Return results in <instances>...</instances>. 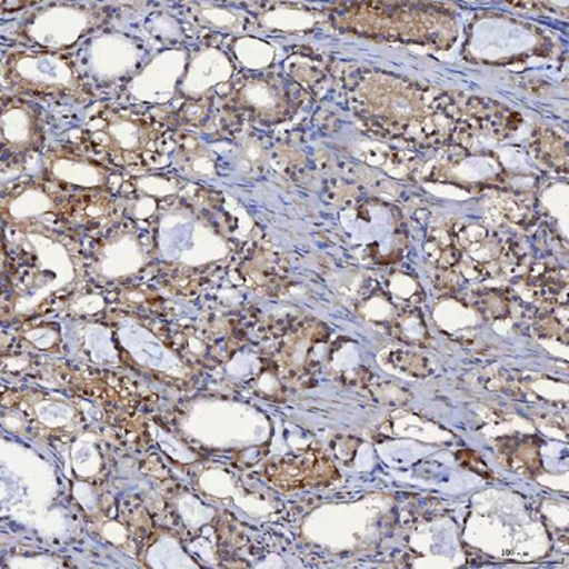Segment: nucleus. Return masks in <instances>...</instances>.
Returning <instances> with one entry per match:
<instances>
[{"instance_id":"1","label":"nucleus","mask_w":569,"mask_h":569,"mask_svg":"<svg viewBox=\"0 0 569 569\" xmlns=\"http://www.w3.org/2000/svg\"><path fill=\"white\" fill-rule=\"evenodd\" d=\"M73 146L111 170L142 173L160 167L173 133L157 116L118 103H98L88 112Z\"/></svg>"},{"instance_id":"2","label":"nucleus","mask_w":569,"mask_h":569,"mask_svg":"<svg viewBox=\"0 0 569 569\" xmlns=\"http://www.w3.org/2000/svg\"><path fill=\"white\" fill-rule=\"evenodd\" d=\"M6 93L49 103L86 104L94 93L80 67L62 52L20 49L3 54Z\"/></svg>"},{"instance_id":"3","label":"nucleus","mask_w":569,"mask_h":569,"mask_svg":"<svg viewBox=\"0 0 569 569\" xmlns=\"http://www.w3.org/2000/svg\"><path fill=\"white\" fill-rule=\"evenodd\" d=\"M107 10L97 6H49L31 13L20 24L19 34L24 43L41 51L64 52L83 37L98 30L107 19Z\"/></svg>"},{"instance_id":"4","label":"nucleus","mask_w":569,"mask_h":569,"mask_svg":"<svg viewBox=\"0 0 569 569\" xmlns=\"http://www.w3.org/2000/svg\"><path fill=\"white\" fill-rule=\"evenodd\" d=\"M3 171L27 167L46 142L43 112L30 98L2 94Z\"/></svg>"},{"instance_id":"5","label":"nucleus","mask_w":569,"mask_h":569,"mask_svg":"<svg viewBox=\"0 0 569 569\" xmlns=\"http://www.w3.org/2000/svg\"><path fill=\"white\" fill-rule=\"evenodd\" d=\"M46 179L56 186H79L88 191H107L119 171L111 170L73 143L52 146L43 154Z\"/></svg>"},{"instance_id":"6","label":"nucleus","mask_w":569,"mask_h":569,"mask_svg":"<svg viewBox=\"0 0 569 569\" xmlns=\"http://www.w3.org/2000/svg\"><path fill=\"white\" fill-rule=\"evenodd\" d=\"M234 108L261 119H279L288 108L287 93L269 77H251L244 80L231 100Z\"/></svg>"},{"instance_id":"7","label":"nucleus","mask_w":569,"mask_h":569,"mask_svg":"<svg viewBox=\"0 0 569 569\" xmlns=\"http://www.w3.org/2000/svg\"><path fill=\"white\" fill-rule=\"evenodd\" d=\"M209 114V103H207L206 98H200V100H189L179 108L178 111V121L179 124L182 126H200L202 124L206 116Z\"/></svg>"}]
</instances>
